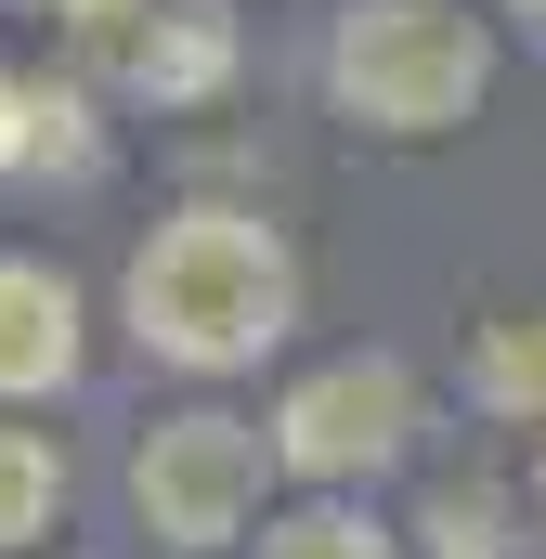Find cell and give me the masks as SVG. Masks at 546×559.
<instances>
[{
  "label": "cell",
  "mask_w": 546,
  "mask_h": 559,
  "mask_svg": "<svg viewBox=\"0 0 546 559\" xmlns=\"http://www.w3.org/2000/svg\"><path fill=\"white\" fill-rule=\"evenodd\" d=\"M118 299H131V338L156 365L235 378V365H261L273 338L299 325V261H286V235L248 222V209H169L131 248V286Z\"/></svg>",
  "instance_id": "cell-1"
},
{
  "label": "cell",
  "mask_w": 546,
  "mask_h": 559,
  "mask_svg": "<svg viewBox=\"0 0 546 559\" xmlns=\"http://www.w3.org/2000/svg\"><path fill=\"white\" fill-rule=\"evenodd\" d=\"M325 92L365 131H455L495 92V39L455 0H352L325 39Z\"/></svg>",
  "instance_id": "cell-2"
},
{
  "label": "cell",
  "mask_w": 546,
  "mask_h": 559,
  "mask_svg": "<svg viewBox=\"0 0 546 559\" xmlns=\"http://www.w3.org/2000/svg\"><path fill=\"white\" fill-rule=\"evenodd\" d=\"M261 429L222 417V404H195V417H156L131 455V508L169 534V547H235L248 534V508H261Z\"/></svg>",
  "instance_id": "cell-3"
},
{
  "label": "cell",
  "mask_w": 546,
  "mask_h": 559,
  "mask_svg": "<svg viewBox=\"0 0 546 559\" xmlns=\"http://www.w3.org/2000/svg\"><path fill=\"white\" fill-rule=\"evenodd\" d=\"M404 442H416V378L391 352H339L273 404V468H299V481H365Z\"/></svg>",
  "instance_id": "cell-4"
},
{
  "label": "cell",
  "mask_w": 546,
  "mask_h": 559,
  "mask_svg": "<svg viewBox=\"0 0 546 559\" xmlns=\"http://www.w3.org/2000/svg\"><path fill=\"white\" fill-rule=\"evenodd\" d=\"M79 66L105 92H131V105H209L235 79V13L222 0H92Z\"/></svg>",
  "instance_id": "cell-5"
},
{
  "label": "cell",
  "mask_w": 546,
  "mask_h": 559,
  "mask_svg": "<svg viewBox=\"0 0 546 559\" xmlns=\"http://www.w3.org/2000/svg\"><path fill=\"white\" fill-rule=\"evenodd\" d=\"M79 378V286L52 261H0V404H39Z\"/></svg>",
  "instance_id": "cell-6"
},
{
  "label": "cell",
  "mask_w": 546,
  "mask_h": 559,
  "mask_svg": "<svg viewBox=\"0 0 546 559\" xmlns=\"http://www.w3.org/2000/svg\"><path fill=\"white\" fill-rule=\"evenodd\" d=\"M468 391L495 417H546V312H508V325L468 338Z\"/></svg>",
  "instance_id": "cell-7"
},
{
  "label": "cell",
  "mask_w": 546,
  "mask_h": 559,
  "mask_svg": "<svg viewBox=\"0 0 546 559\" xmlns=\"http://www.w3.org/2000/svg\"><path fill=\"white\" fill-rule=\"evenodd\" d=\"M416 534H429V559H521V534H508V495H495V481H429Z\"/></svg>",
  "instance_id": "cell-8"
},
{
  "label": "cell",
  "mask_w": 546,
  "mask_h": 559,
  "mask_svg": "<svg viewBox=\"0 0 546 559\" xmlns=\"http://www.w3.org/2000/svg\"><path fill=\"white\" fill-rule=\"evenodd\" d=\"M52 508H66V455H52L39 429H13V417H0V547H26Z\"/></svg>",
  "instance_id": "cell-9"
},
{
  "label": "cell",
  "mask_w": 546,
  "mask_h": 559,
  "mask_svg": "<svg viewBox=\"0 0 546 559\" xmlns=\"http://www.w3.org/2000/svg\"><path fill=\"white\" fill-rule=\"evenodd\" d=\"M261 559H404L365 508H299V521H273L261 534Z\"/></svg>",
  "instance_id": "cell-10"
},
{
  "label": "cell",
  "mask_w": 546,
  "mask_h": 559,
  "mask_svg": "<svg viewBox=\"0 0 546 559\" xmlns=\"http://www.w3.org/2000/svg\"><path fill=\"white\" fill-rule=\"evenodd\" d=\"M92 105L79 92H26V131H13V169H92Z\"/></svg>",
  "instance_id": "cell-11"
},
{
  "label": "cell",
  "mask_w": 546,
  "mask_h": 559,
  "mask_svg": "<svg viewBox=\"0 0 546 559\" xmlns=\"http://www.w3.org/2000/svg\"><path fill=\"white\" fill-rule=\"evenodd\" d=\"M13 131H26V79L0 66V169H13Z\"/></svg>",
  "instance_id": "cell-12"
},
{
  "label": "cell",
  "mask_w": 546,
  "mask_h": 559,
  "mask_svg": "<svg viewBox=\"0 0 546 559\" xmlns=\"http://www.w3.org/2000/svg\"><path fill=\"white\" fill-rule=\"evenodd\" d=\"M52 13H66V26H79V13H92V0H52Z\"/></svg>",
  "instance_id": "cell-13"
},
{
  "label": "cell",
  "mask_w": 546,
  "mask_h": 559,
  "mask_svg": "<svg viewBox=\"0 0 546 559\" xmlns=\"http://www.w3.org/2000/svg\"><path fill=\"white\" fill-rule=\"evenodd\" d=\"M534 508H546V455H534Z\"/></svg>",
  "instance_id": "cell-14"
}]
</instances>
